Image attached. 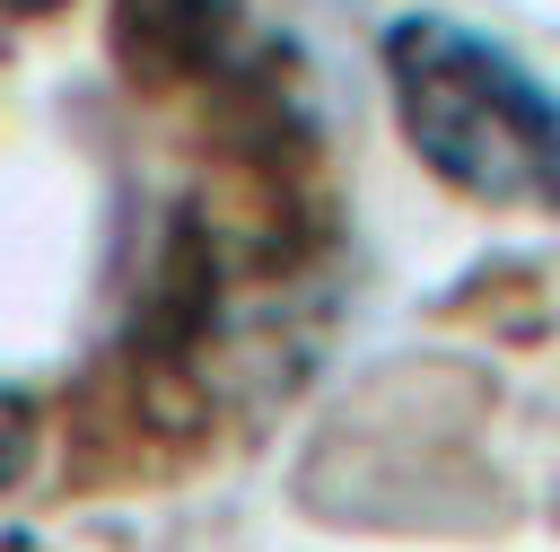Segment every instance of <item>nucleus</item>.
Listing matches in <instances>:
<instances>
[{"mask_svg": "<svg viewBox=\"0 0 560 552\" xmlns=\"http://www.w3.org/2000/svg\"><path fill=\"white\" fill-rule=\"evenodd\" d=\"M122 44H131V61H149V70H192V79H210V70H245L254 61V18H245V0H122Z\"/></svg>", "mask_w": 560, "mask_h": 552, "instance_id": "2", "label": "nucleus"}, {"mask_svg": "<svg viewBox=\"0 0 560 552\" xmlns=\"http://www.w3.org/2000/svg\"><path fill=\"white\" fill-rule=\"evenodd\" d=\"M9 18H44V9H61V0H0Z\"/></svg>", "mask_w": 560, "mask_h": 552, "instance_id": "4", "label": "nucleus"}, {"mask_svg": "<svg viewBox=\"0 0 560 552\" xmlns=\"http://www.w3.org/2000/svg\"><path fill=\"white\" fill-rule=\"evenodd\" d=\"M35 438H44L35 403H26L18 386H0V491H18V482H26V464H35Z\"/></svg>", "mask_w": 560, "mask_h": 552, "instance_id": "3", "label": "nucleus"}, {"mask_svg": "<svg viewBox=\"0 0 560 552\" xmlns=\"http://www.w3.org/2000/svg\"><path fill=\"white\" fill-rule=\"evenodd\" d=\"M385 96L411 158L481 202V210H542L560 219V88L525 70L499 35L411 9L385 26Z\"/></svg>", "mask_w": 560, "mask_h": 552, "instance_id": "1", "label": "nucleus"}]
</instances>
